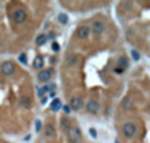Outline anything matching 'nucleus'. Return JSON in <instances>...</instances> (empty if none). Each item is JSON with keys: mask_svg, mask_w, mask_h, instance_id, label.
<instances>
[{"mask_svg": "<svg viewBox=\"0 0 150 143\" xmlns=\"http://www.w3.org/2000/svg\"><path fill=\"white\" fill-rule=\"evenodd\" d=\"M68 140L71 143H79L83 140V133L78 127H69L68 130Z\"/></svg>", "mask_w": 150, "mask_h": 143, "instance_id": "f257e3e1", "label": "nucleus"}, {"mask_svg": "<svg viewBox=\"0 0 150 143\" xmlns=\"http://www.w3.org/2000/svg\"><path fill=\"white\" fill-rule=\"evenodd\" d=\"M12 18L15 21V24H24L26 19H28V13H26L25 9H22V7H19V9H16L12 15Z\"/></svg>", "mask_w": 150, "mask_h": 143, "instance_id": "f03ea898", "label": "nucleus"}, {"mask_svg": "<svg viewBox=\"0 0 150 143\" xmlns=\"http://www.w3.org/2000/svg\"><path fill=\"white\" fill-rule=\"evenodd\" d=\"M122 133L125 137H134L137 133V125L134 122H125L122 125Z\"/></svg>", "mask_w": 150, "mask_h": 143, "instance_id": "7ed1b4c3", "label": "nucleus"}, {"mask_svg": "<svg viewBox=\"0 0 150 143\" xmlns=\"http://www.w3.org/2000/svg\"><path fill=\"white\" fill-rule=\"evenodd\" d=\"M0 71H2V74L6 75V77L13 75V72H15V64L11 62V61H5L2 64V66H0Z\"/></svg>", "mask_w": 150, "mask_h": 143, "instance_id": "20e7f679", "label": "nucleus"}, {"mask_svg": "<svg viewBox=\"0 0 150 143\" xmlns=\"http://www.w3.org/2000/svg\"><path fill=\"white\" fill-rule=\"evenodd\" d=\"M116 66L118 68L115 70V72H122V71H125L128 66H130V62H128V58L127 56H119L118 58V61H116Z\"/></svg>", "mask_w": 150, "mask_h": 143, "instance_id": "39448f33", "label": "nucleus"}, {"mask_svg": "<svg viewBox=\"0 0 150 143\" xmlns=\"http://www.w3.org/2000/svg\"><path fill=\"white\" fill-rule=\"evenodd\" d=\"M90 27H87V25H81L78 30H77V37L79 38V40H85V38H88V36H90Z\"/></svg>", "mask_w": 150, "mask_h": 143, "instance_id": "423d86ee", "label": "nucleus"}, {"mask_svg": "<svg viewBox=\"0 0 150 143\" xmlns=\"http://www.w3.org/2000/svg\"><path fill=\"white\" fill-rule=\"evenodd\" d=\"M52 75H53L52 70H41L38 72V81L40 83H49L52 80Z\"/></svg>", "mask_w": 150, "mask_h": 143, "instance_id": "0eeeda50", "label": "nucleus"}, {"mask_svg": "<svg viewBox=\"0 0 150 143\" xmlns=\"http://www.w3.org/2000/svg\"><path fill=\"white\" fill-rule=\"evenodd\" d=\"M104 30H106V27L102 21H94L91 24V28H90V31H93L94 34H103Z\"/></svg>", "mask_w": 150, "mask_h": 143, "instance_id": "6e6552de", "label": "nucleus"}, {"mask_svg": "<svg viewBox=\"0 0 150 143\" xmlns=\"http://www.w3.org/2000/svg\"><path fill=\"white\" fill-rule=\"evenodd\" d=\"M69 108H71V111H79V109L83 108V100H81V97H72V99H71Z\"/></svg>", "mask_w": 150, "mask_h": 143, "instance_id": "1a4fd4ad", "label": "nucleus"}, {"mask_svg": "<svg viewBox=\"0 0 150 143\" xmlns=\"http://www.w3.org/2000/svg\"><path fill=\"white\" fill-rule=\"evenodd\" d=\"M99 102H96V100H90V102L87 103L85 109H87V112L88 114H97L99 112Z\"/></svg>", "mask_w": 150, "mask_h": 143, "instance_id": "9d476101", "label": "nucleus"}, {"mask_svg": "<svg viewBox=\"0 0 150 143\" xmlns=\"http://www.w3.org/2000/svg\"><path fill=\"white\" fill-rule=\"evenodd\" d=\"M32 66H34V68L35 70H43L44 68V58L41 56V55H37V56H35L34 58V62H32Z\"/></svg>", "mask_w": 150, "mask_h": 143, "instance_id": "9b49d317", "label": "nucleus"}, {"mask_svg": "<svg viewBox=\"0 0 150 143\" xmlns=\"http://www.w3.org/2000/svg\"><path fill=\"white\" fill-rule=\"evenodd\" d=\"M55 134H56V131H55V127H53L52 124H46V125H44V136L52 139V137H55Z\"/></svg>", "mask_w": 150, "mask_h": 143, "instance_id": "f8f14e48", "label": "nucleus"}, {"mask_svg": "<svg viewBox=\"0 0 150 143\" xmlns=\"http://www.w3.org/2000/svg\"><path fill=\"white\" fill-rule=\"evenodd\" d=\"M31 105H32L31 97H30L28 95H22V96H21V106L25 108V109H28V108H31Z\"/></svg>", "mask_w": 150, "mask_h": 143, "instance_id": "ddd939ff", "label": "nucleus"}, {"mask_svg": "<svg viewBox=\"0 0 150 143\" xmlns=\"http://www.w3.org/2000/svg\"><path fill=\"white\" fill-rule=\"evenodd\" d=\"M50 109L53 112H57V111H60L62 109V102H60V99H57V97H55L50 102Z\"/></svg>", "mask_w": 150, "mask_h": 143, "instance_id": "4468645a", "label": "nucleus"}, {"mask_svg": "<svg viewBox=\"0 0 150 143\" xmlns=\"http://www.w3.org/2000/svg\"><path fill=\"white\" fill-rule=\"evenodd\" d=\"M77 62H78V56H77L75 53H71V55L66 56V64H68L69 66H75Z\"/></svg>", "mask_w": 150, "mask_h": 143, "instance_id": "2eb2a0df", "label": "nucleus"}, {"mask_svg": "<svg viewBox=\"0 0 150 143\" xmlns=\"http://www.w3.org/2000/svg\"><path fill=\"white\" fill-rule=\"evenodd\" d=\"M46 41H47V36L46 34H40V36H37V38H35V44H37V46H43Z\"/></svg>", "mask_w": 150, "mask_h": 143, "instance_id": "dca6fc26", "label": "nucleus"}, {"mask_svg": "<svg viewBox=\"0 0 150 143\" xmlns=\"http://www.w3.org/2000/svg\"><path fill=\"white\" fill-rule=\"evenodd\" d=\"M68 21H69V18H68V15H66V13H59V15H57V22H59V24L66 25Z\"/></svg>", "mask_w": 150, "mask_h": 143, "instance_id": "f3484780", "label": "nucleus"}, {"mask_svg": "<svg viewBox=\"0 0 150 143\" xmlns=\"http://www.w3.org/2000/svg\"><path fill=\"white\" fill-rule=\"evenodd\" d=\"M132 106H134V105H132V100L130 97H125L122 100V108L124 109H132Z\"/></svg>", "mask_w": 150, "mask_h": 143, "instance_id": "a211bd4d", "label": "nucleus"}, {"mask_svg": "<svg viewBox=\"0 0 150 143\" xmlns=\"http://www.w3.org/2000/svg\"><path fill=\"white\" fill-rule=\"evenodd\" d=\"M49 93V86H44V87H40V89H37V95L40 96V97H44Z\"/></svg>", "mask_w": 150, "mask_h": 143, "instance_id": "6ab92c4d", "label": "nucleus"}, {"mask_svg": "<svg viewBox=\"0 0 150 143\" xmlns=\"http://www.w3.org/2000/svg\"><path fill=\"white\" fill-rule=\"evenodd\" d=\"M60 124H62V127H63V128H68V125H69V118H68V117H63V118L60 120Z\"/></svg>", "mask_w": 150, "mask_h": 143, "instance_id": "aec40b11", "label": "nucleus"}, {"mask_svg": "<svg viewBox=\"0 0 150 143\" xmlns=\"http://www.w3.org/2000/svg\"><path fill=\"white\" fill-rule=\"evenodd\" d=\"M131 55H132V59H134V61H138L140 59V52H137L135 49L131 50Z\"/></svg>", "mask_w": 150, "mask_h": 143, "instance_id": "412c9836", "label": "nucleus"}, {"mask_svg": "<svg viewBox=\"0 0 150 143\" xmlns=\"http://www.w3.org/2000/svg\"><path fill=\"white\" fill-rule=\"evenodd\" d=\"M19 62L22 65H26V62H28V61H26V53H21L19 55Z\"/></svg>", "mask_w": 150, "mask_h": 143, "instance_id": "4be33fe9", "label": "nucleus"}, {"mask_svg": "<svg viewBox=\"0 0 150 143\" xmlns=\"http://www.w3.org/2000/svg\"><path fill=\"white\" fill-rule=\"evenodd\" d=\"M52 50H53V52H59V50H60V46L56 43V41H53V43H52Z\"/></svg>", "mask_w": 150, "mask_h": 143, "instance_id": "5701e85b", "label": "nucleus"}, {"mask_svg": "<svg viewBox=\"0 0 150 143\" xmlns=\"http://www.w3.org/2000/svg\"><path fill=\"white\" fill-rule=\"evenodd\" d=\"M41 128H43V124L40 120H37L35 121V131H41Z\"/></svg>", "mask_w": 150, "mask_h": 143, "instance_id": "b1692460", "label": "nucleus"}, {"mask_svg": "<svg viewBox=\"0 0 150 143\" xmlns=\"http://www.w3.org/2000/svg\"><path fill=\"white\" fill-rule=\"evenodd\" d=\"M88 133H90V136H91L93 139L97 137V131H96V128H90V130H88Z\"/></svg>", "mask_w": 150, "mask_h": 143, "instance_id": "393cba45", "label": "nucleus"}, {"mask_svg": "<svg viewBox=\"0 0 150 143\" xmlns=\"http://www.w3.org/2000/svg\"><path fill=\"white\" fill-rule=\"evenodd\" d=\"M62 109H63V112L68 115V114H71V108H69V105H65V106H62Z\"/></svg>", "mask_w": 150, "mask_h": 143, "instance_id": "a878e982", "label": "nucleus"}, {"mask_svg": "<svg viewBox=\"0 0 150 143\" xmlns=\"http://www.w3.org/2000/svg\"><path fill=\"white\" fill-rule=\"evenodd\" d=\"M47 103V97L44 96V97H41V105H46Z\"/></svg>", "mask_w": 150, "mask_h": 143, "instance_id": "bb28decb", "label": "nucleus"}, {"mask_svg": "<svg viewBox=\"0 0 150 143\" xmlns=\"http://www.w3.org/2000/svg\"><path fill=\"white\" fill-rule=\"evenodd\" d=\"M115 143H121V142H119L118 139H115Z\"/></svg>", "mask_w": 150, "mask_h": 143, "instance_id": "cd10ccee", "label": "nucleus"}, {"mask_svg": "<svg viewBox=\"0 0 150 143\" xmlns=\"http://www.w3.org/2000/svg\"><path fill=\"white\" fill-rule=\"evenodd\" d=\"M0 47H2V38H0Z\"/></svg>", "mask_w": 150, "mask_h": 143, "instance_id": "c85d7f7f", "label": "nucleus"}]
</instances>
